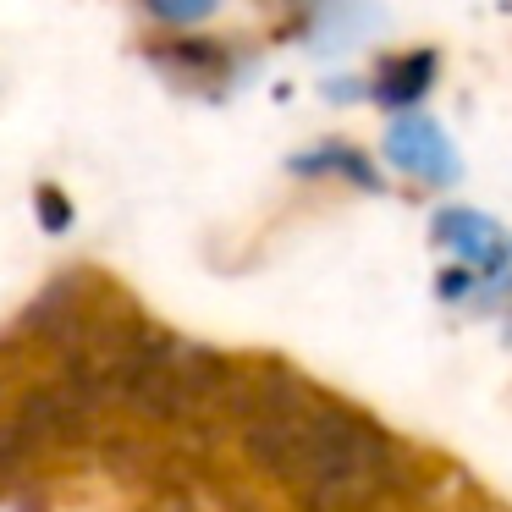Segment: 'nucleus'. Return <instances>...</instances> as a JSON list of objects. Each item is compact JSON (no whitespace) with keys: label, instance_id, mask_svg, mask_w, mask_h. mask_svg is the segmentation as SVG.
I'll list each match as a JSON object with an SVG mask.
<instances>
[{"label":"nucleus","instance_id":"nucleus-1","mask_svg":"<svg viewBox=\"0 0 512 512\" xmlns=\"http://www.w3.org/2000/svg\"><path fill=\"white\" fill-rule=\"evenodd\" d=\"M254 446L320 501H369L391 479V446L342 408H270Z\"/></svg>","mask_w":512,"mask_h":512},{"label":"nucleus","instance_id":"nucleus-2","mask_svg":"<svg viewBox=\"0 0 512 512\" xmlns=\"http://www.w3.org/2000/svg\"><path fill=\"white\" fill-rule=\"evenodd\" d=\"M391 160H397L402 171H413V177H430V182L457 177L452 144H446V133L435 122H424V116L397 122V133H391Z\"/></svg>","mask_w":512,"mask_h":512},{"label":"nucleus","instance_id":"nucleus-3","mask_svg":"<svg viewBox=\"0 0 512 512\" xmlns=\"http://www.w3.org/2000/svg\"><path fill=\"white\" fill-rule=\"evenodd\" d=\"M441 237L452 248H463L468 259H479L485 276H507L512 270V237L501 232L496 221H485V215H468V210L441 215Z\"/></svg>","mask_w":512,"mask_h":512},{"label":"nucleus","instance_id":"nucleus-4","mask_svg":"<svg viewBox=\"0 0 512 512\" xmlns=\"http://www.w3.org/2000/svg\"><path fill=\"white\" fill-rule=\"evenodd\" d=\"M430 78H435V56H430V50H419V56L386 67V78H380V100H386V105H413L424 89H430Z\"/></svg>","mask_w":512,"mask_h":512},{"label":"nucleus","instance_id":"nucleus-5","mask_svg":"<svg viewBox=\"0 0 512 512\" xmlns=\"http://www.w3.org/2000/svg\"><path fill=\"white\" fill-rule=\"evenodd\" d=\"M160 6H166V17H199L210 0H160Z\"/></svg>","mask_w":512,"mask_h":512}]
</instances>
